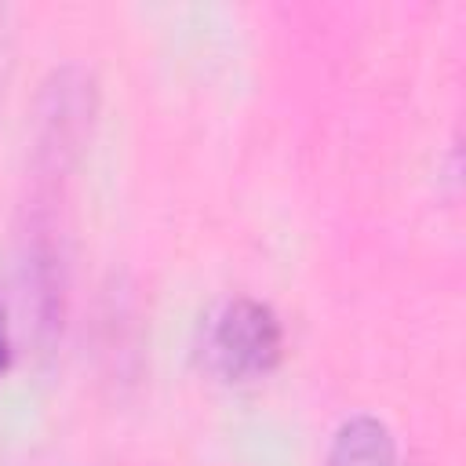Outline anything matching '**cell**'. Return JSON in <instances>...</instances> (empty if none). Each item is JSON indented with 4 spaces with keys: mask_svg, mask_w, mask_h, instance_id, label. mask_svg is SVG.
<instances>
[{
    "mask_svg": "<svg viewBox=\"0 0 466 466\" xmlns=\"http://www.w3.org/2000/svg\"><path fill=\"white\" fill-rule=\"evenodd\" d=\"M328 466H400L397 441L382 419L350 415L328 444Z\"/></svg>",
    "mask_w": 466,
    "mask_h": 466,
    "instance_id": "2",
    "label": "cell"
},
{
    "mask_svg": "<svg viewBox=\"0 0 466 466\" xmlns=\"http://www.w3.org/2000/svg\"><path fill=\"white\" fill-rule=\"evenodd\" d=\"M7 364H11V331H7V313L0 306V375L7 371Z\"/></svg>",
    "mask_w": 466,
    "mask_h": 466,
    "instance_id": "3",
    "label": "cell"
},
{
    "mask_svg": "<svg viewBox=\"0 0 466 466\" xmlns=\"http://www.w3.org/2000/svg\"><path fill=\"white\" fill-rule=\"evenodd\" d=\"M208 357L226 382L266 379L284 357L280 317L258 299H229L211 317Z\"/></svg>",
    "mask_w": 466,
    "mask_h": 466,
    "instance_id": "1",
    "label": "cell"
}]
</instances>
